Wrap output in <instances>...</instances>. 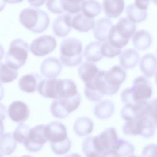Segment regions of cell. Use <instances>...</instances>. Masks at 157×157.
<instances>
[{"mask_svg":"<svg viewBox=\"0 0 157 157\" xmlns=\"http://www.w3.org/2000/svg\"><path fill=\"white\" fill-rule=\"evenodd\" d=\"M81 99L78 93L71 98L55 99L53 102L57 112L66 118L71 112L78 108L80 104Z\"/></svg>","mask_w":157,"mask_h":157,"instance_id":"9c48e42d","label":"cell"},{"mask_svg":"<svg viewBox=\"0 0 157 157\" xmlns=\"http://www.w3.org/2000/svg\"><path fill=\"white\" fill-rule=\"evenodd\" d=\"M101 44L98 41H93L85 47L83 55L88 61L96 62L101 60L103 57L101 51Z\"/></svg>","mask_w":157,"mask_h":157,"instance_id":"d4e9b609","label":"cell"},{"mask_svg":"<svg viewBox=\"0 0 157 157\" xmlns=\"http://www.w3.org/2000/svg\"><path fill=\"white\" fill-rule=\"evenodd\" d=\"M127 18L134 23H139L144 21L147 17L146 10L137 7L134 4H131L126 8Z\"/></svg>","mask_w":157,"mask_h":157,"instance_id":"f1b7e54d","label":"cell"},{"mask_svg":"<svg viewBox=\"0 0 157 157\" xmlns=\"http://www.w3.org/2000/svg\"><path fill=\"white\" fill-rule=\"evenodd\" d=\"M46 7L49 11L57 14H61L65 11L63 9L60 0H46Z\"/></svg>","mask_w":157,"mask_h":157,"instance_id":"e575fe53","label":"cell"},{"mask_svg":"<svg viewBox=\"0 0 157 157\" xmlns=\"http://www.w3.org/2000/svg\"><path fill=\"white\" fill-rule=\"evenodd\" d=\"M44 130L46 136L51 142L61 141L67 137L66 127L58 121H53L45 125Z\"/></svg>","mask_w":157,"mask_h":157,"instance_id":"30bf717a","label":"cell"},{"mask_svg":"<svg viewBox=\"0 0 157 157\" xmlns=\"http://www.w3.org/2000/svg\"><path fill=\"white\" fill-rule=\"evenodd\" d=\"M150 0H135L134 5L137 8L143 10H146Z\"/></svg>","mask_w":157,"mask_h":157,"instance_id":"8d00e7d4","label":"cell"},{"mask_svg":"<svg viewBox=\"0 0 157 157\" xmlns=\"http://www.w3.org/2000/svg\"><path fill=\"white\" fill-rule=\"evenodd\" d=\"M71 15L66 13L55 19L52 25L55 35L59 37H64L68 35L72 28Z\"/></svg>","mask_w":157,"mask_h":157,"instance_id":"7c38bea8","label":"cell"},{"mask_svg":"<svg viewBox=\"0 0 157 157\" xmlns=\"http://www.w3.org/2000/svg\"><path fill=\"white\" fill-rule=\"evenodd\" d=\"M4 88L0 83V101L3 98L4 96Z\"/></svg>","mask_w":157,"mask_h":157,"instance_id":"60d3db41","label":"cell"},{"mask_svg":"<svg viewBox=\"0 0 157 157\" xmlns=\"http://www.w3.org/2000/svg\"><path fill=\"white\" fill-rule=\"evenodd\" d=\"M71 142L67 137L64 140L56 142H51V148L53 152L56 155L66 154L69 151L71 147Z\"/></svg>","mask_w":157,"mask_h":157,"instance_id":"1f68e13d","label":"cell"},{"mask_svg":"<svg viewBox=\"0 0 157 157\" xmlns=\"http://www.w3.org/2000/svg\"><path fill=\"white\" fill-rule=\"evenodd\" d=\"M82 13L86 16L94 18L99 14L102 9L100 3L96 0H84L81 4Z\"/></svg>","mask_w":157,"mask_h":157,"instance_id":"4316f807","label":"cell"},{"mask_svg":"<svg viewBox=\"0 0 157 157\" xmlns=\"http://www.w3.org/2000/svg\"><path fill=\"white\" fill-rule=\"evenodd\" d=\"M19 20L25 28L36 33L44 31L50 24L49 17L45 11L32 7L22 10L19 15Z\"/></svg>","mask_w":157,"mask_h":157,"instance_id":"7a4b0ae2","label":"cell"},{"mask_svg":"<svg viewBox=\"0 0 157 157\" xmlns=\"http://www.w3.org/2000/svg\"><path fill=\"white\" fill-rule=\"evenodd\" d=\"M140 67L146 77L153 76L156 72L157 60L156 56L151 53L146 54L141 58Z\"/></svg>","mask_w":157,"mask_h":157,"instance_id":"ac0fdd59","label":"cell"},{"mask_svg":"<svg viewBox=\"0 0 157 157\" xmlns=\"http://www.w3.org/2000/svg\"><path fill=\"white\" fill-rule=\"evenodd\" d=\"M131 87L134 104L137 101L148 100L151 96V84L146 78L140 76L136 78Z\"/></svg>","mask_w":157,"mask_h":157,"instance_id":"ba28073f","label":"cell"},{"mask_svg":"<svg viewBox=\"0 0 157 157\" xmlns=\"http://www.w3.org/2000/svg\"><path fill=\"white\" fill-rule=\"evenodd\" d=\"M17 70L10 67L6 63L0 62V83H8L14 80L18 76Z\"/></svg>","mask_w":157,"mask_h":157,"instance_id":"83f0119b","label":"cell"},{"mask_svg":"<svg viewBox=\"0 0 157 157\" xmlns=\"http://www.w3.org/2000/svg\"><path fill=\"white\" fill-rule=\"evenodd\" d=\"M62 68V64L59 59L53 57L45 59L40 67L42 75L48 78L57 77L61 72Z\"/></svg>","mask_w":157,"mask_h":157,"instance_id":"5bb4252c","label":"cell"},{"mask_svg":"<svg viewBox=\"0 0 157 157\" xmlns=\"http://www.w3.org/2000/svg\"><path fill=\"white\" fill-rule=\"evenodd\" d=\"M4 55V48L2 45L0 44V61L2 59Z\"/></svg>","mask_w":157,"mask_h":157,"instance_id":"b9f144b4","label":"cell"},{"mask_svg":"<svg viewBox=\"0 0 157 157\" xmlns=\"http://www.w3.org/2000/svg\"><path fill=\"white\" fill-rule=\"evenodd\" d=\"M101 51L103 56L112 58L120 54L121 50V48H117L112 45L107 40L101 44Z\"/></svg>","mask_w":157,"mask_h":157,"instance_id":"836d02e7","label":"cell"},{"mask_svg":"<svg viewBox=\"0 0 157 157\" xmlns=\"http://www.w3.org/2000/svg\"><path fill=\"white\" fill-rule=\"evenodd\" d=\"M84 0H60L64 11L71 14H76L81 11V4Z\"/></svg>","mask_w":157,"mask_h":157,"instance_id":"f546056e","label":"cell"},{"mask_svg":"<svg viewBox=\"0 0 157 157\" xmlns=\"http://www.w3.org/2000/svg\"><path fill=\"white\" fill-rule=\"evenodd\" d=\"M132 38L134 47L138 50H144L149 48L152 43L151 35L147 31L141 30L134 33Z\"/></svg>","mask_w":157,"mask_h":157,"instance_id":"7402d4cb","label":"cell"},{"mask_svg":"<svg viewBox=\"0 0 157 157\" xmlns=\"http://www.w3.org/2000/svg\"><path fill=\"white\" fill-rule=\"evenodd\" d=\"M125 70L119 65H115L104 73L105 79L111 87L117 90L121 85L125 81L126 78Z\"/></svg>","mask_w":157,"mask_h":157,"instance_id":"4fadbf2b","label":"cell"},{"mask_svg":"<svg viewBox=\"0 0 157 157\" xmlns=\"http://www.w3.org/2000/svg\"><path fill=\"white\" fill-rule=\"evenodd\" d=\"M93 122L90 118L82 117L77 118L73 125L75 134L79 136H83L90 134L93 129Z\"/></svg>","mask_w":157,"mask_h":157,"instance_id":"603a6c76","label":"cell"},{"mask_svg":"<svg viewBox=\"0 0 157 157\" xmlns=\"http://www.w3.org/2000/svg\"><path fill=\"white\" fill-rule=\"evenodd\" d=\"M28 52L29 45L26 41L20 38L14 39L10 43L6 53V63L11 68L17 70L25 64Z\"/></svg>","mask_w":157,"mask_h":157,"instance_id":"5b68a950","label":"cell"},{"mask_svg":"<svg viewBox=\"0 0 157 157\" xmlns=\"http://www.w3.org/2000/svg\"><path fill=\"white\" fill-rule=\"evenodd\" d=\"M27 1L30 6L37 7L43 5L46 0H27Z\"/></svg>","mask_w":157,"mask_h":157,"instance_id":"74e56055","label":"cell"},{"mask_svg":"<svg viewBox=\"0 0 157 157\" xmlns=\"http://www.w3.org/2000/svg\"><path fill=\"white\" fill-rule=\"evenodd\" d=\"M157 146L155 144H150L145 147L143 150L142 156L145 157L156 156Z\"/></svg>","mask_w":157,"mask_h":157,"instance_id":"d590c367","label":"cell"},{"mask_svg":"<svg viewBox=\"0 0 157 157\" xmlns=\"http://www.w3.org/2000/svg\"><path fill=\"white\" fill-rule=\"evenodd\" d=\"M42 80L41 76L38 73H29L19 78L18 87L22 91L28 93H33L37 90L38 86Z\"/></svg>","mask_w":157,"mask_h":157,"instance_id":"9a60e30c","label":"cell"},{"mask_svg":"<svg viewBox=\"0 0 157 157\" xmlns=\"http://www.w3.org/2000/svg\"><path fill=\"white\" fill-rule=\"evenodd\" d=\"M99 70L94 63L88 61L79 66L78 74L80 78L85 83L92 80Z\"/></svg>","mask_w":157,"mask_h":157,"instance_id":"44dd1931","label":"cell"},{"mask_svg":"<svg viewBox=\"0 0 157 157\" xmlns=\"http://www.w3.org/2000/svg\"><path fill=\"white\" fill-rule=\"evenodd\" d=\"M103 9L109 17L116 18L119 17L124 8V0H103Z\"/></svg>","mask_w":157,"mask_h":157,"instance_id":"d6986e66","label":"cell"},{"mask_svg":"<svg viewBox=\"0 0 157 157\" xmlns=\"http://www.w3.org/2000/svg\"><path fill=\"white\" fill-rule=\"evenodd\" d=\"M154 3H155L156 4V0H151Z\"/></svg>","mask_w":157,"mask_h":157,"instance_id":"f6af8a7d","label":"cell"},{"mask_svg":"<svg viewBox=\"0 0 157 157\" xmlns=\"http://www.w3.org/2000/svg\"><path fill=\"white\" fill-rule=\"evenodd\" d=\"M57 42L52 36L43 35L35 39L29 46L31 53L34 55L42 56L46 55L56 48Z\"/></svg>","mask_w":157,"mask_h":157,"instance_id":"52a82bcc","label":"cell"},{"mask_svg":"<svg viewBox=\"0 0 157 157\" xmlns=\"http://www.w3.org/2000/svg\"><path fill=\"white\" fill-rule=\"evenodd\" d=\"M134 151L135 147L131 143L124 139H119V146L116 152V156H131Z\"/></svg>","mask_w":157,"mask_h":157,"instance_id":"4dcf8cb0","label":"cell"},{"mask_svg":"<svg viewBox=\"0 0 157 157\" xmlns=\"http://www.w3.org/2000/svg\"><path fill=\"white\" fill-rule=\"evenodd\" d=\"M136 29L135 23L128 18H121L112 26L107 40L114 47L121 48L127 44Z\"/></svg>","mask_w":157,"mask_h":157,"instance_id":"3957f363","label":"cell"},{"mask_svg":"<svg viewBox=\"0 0 157 157\" xmlns=\"http://www.w3.org/2000/svg\"><path fill=\"white\" fill-rule=\"evenodd\" d=\"M4 131V126L3 121L0 120V136L2 134Z\"/></svg>","mask_w":157,"mask_h":157,"instance_id":"ee69618b","label":"cell"},{"mask_svg":"<svg viewBox=\"0 0 157 157\" xmlns=\"http://www.w3.org/2000/svg\"><path fill=\"white\" fill-rule=\"evenodd\" d=\"M94 25V18L87 17L82 13L72 17V27L79 32H88L93 28Z\"/></svg>","mask_w":157,"mask_h":157,"instance_id":"e0dca14e","label":"cell"},{"mask_svg":"<svg viewBox=\"0 0 157 157\" xmlns=\"http://www.w3.org/2000/svg\"><path fill=\"white\" fill-rule=\"evenodd\" d=\"M119 139L115 129L106 128L95 136H90L91 148L95 157L116 156Z\"/></svg>","mask_w":157,"mask_h":157,"instance_id":"6da1fadb","label":"cell"},{"mask_svg":"<svg viewBox=\"0 0 157 157\" xmlns=\"http://www.w3.org/2000/svg\"><path fill=\"white\" fill-rule=\"evenodd\" d=\"M6 3L10 4L18 3L22 2L24 0H4Z\"/></svg>","mask_w":157,"mask_h":157,"instance_id":"ab89813d","label":"cell"},{"mask_svg":"<svg viewBox=\"0 0 157 157\" xmlns=\"http://www.w3.org/2000/svg\"><path fill=\"white\" fill-rule=\"evenodd\" d=\"M82 42L73 38L65 39L61 42L60 47V59L64 65L75 66L82 62Z\"/></svg>","mask_w":157,"mask_h":157,"instance_id":"277c9868","label":"cell"},{"mask_svg":"<svg viewBox=\"0 0 157 157\" xmlns=\"http://www.w3.org/2000/svg\"><path fill=\"white\" fill-rule=\"evenodd\" d=\"M11 133L3 134L0 138V154L9 155L14 151L17 147V143Z\"/></svg>","mask_w":157,"mask_h":157,"instance_id":"484cf974","label":"cell"},{"mask_svg":"<svg viewBox=\"0 0 157 157\" xmlns=\"http://www.w3.org/2000/svg\"><path fill=\"white\" fill-rule=\"evenodd\" d=\"M114 110V105L113 102L109 100H105L98 103L95 106L94 112L98 118L105 119L110 117Z\"/></svg>","mask_w":157,"mask_h":157,"instance_id":"cb8c5ba5","label":"cell"},{"mask_svg":"<svg viewBox=\"0 0 157 157\" xmlns=\"http://www.w3.org/2000/svg\"><path fill=\"white\" fill-rule=\"evenodd\" d=\"M7 113L6 107L3 104L0 103V120L2 121L6 117Z\"/></svg>","mask_w":157,"mask_h":157,"instance_id":"f35d334b","label":"cell"},{"mask_svg":"<svg viewBox=\"0 0 157 157\" xmlns=\"http://www.w3.org/2000/svg\"><path fill=\"white\" fill-rule=\"evenodd\" d=\"M45 125H37L30 129L23 143L25 148L29 151L36 152L39 151L48 140L45 132Z\"/></svg>","mask_w":157,"mask_h":157,"instance_id":"8992f818","label":"cell"},{"mask_svg":"<svg viewBox=\"0 0 157 157\" xmlns=\"http://www.w3.org/2000/svg\"><path fill=\"white\" fill-rule=\"evenodd\" d=\"M6 5L4 0H0V12L3 10Z\"/></svg>","mask_w":157,"mask_h":157,"instance_id":"7bdbcfd3","label":"cell"},{"mask_svg":"<svg viewBox=\"0 0 157 157\" xmlns=\"http://www.w3.org/2000/svg\"><path fill=\"white\" fill-rule=\"evenodd\" d=\"M30 128L27 124L21 123L18 124L13 132L15 140L19 143H23L30 131Z\"/></svg>","mask_w":157,"mask_h":157,"instance_id":"d6a6232c","label":"cell"},{"mask_svg":"<svg viewBox=\"0 0 157 157\" xmlns=\"http://www.w3.org/2000/svg\"><path fill=\"white\" fill-rule=\"evenodd\" d=\"M119 57L120 64L124 69L134 67L138 62L139 55L135 49L129 48L124 50L120 54Z\"/></svg>","mask_w":157,"mask_h":157,"instance_id":"ffe728a7","label":"cell"},{"mask_svg":"<svg viewBox=\"0 0 157 157\" xmlns=\"http://www.w3.org/2000/svg\"><path fill=\"white\" fill-rule=\"evenodd\" d=\"M113 25L110 19L107 18H101L97 20L93 30L95 38L101 42L107 41Z\"/></svg>","mask_w":157,"mask_h":157,"instance_id":"2e32d148","label":"cell"},{"mask_svg":"<svg viewBox=\"0 0 157 157\" xmlns=\"http://www.w3.org/2000/svg\"><path fill=\"white\" fill-rule=\"evenodd\" d=\"M8 114L10 119L17 123H22L26 120L29 115L27 105L21 101H15L9 106Z\"/></svg>","mask_w":157,"mask_h":157,"instance_id":"8fae6325","label":"cell"}]
</instances>
